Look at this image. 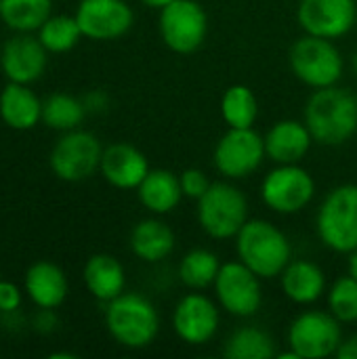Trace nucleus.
<instances>
[{"label": "nucleus", "instance_id": "6", "mask_svg": "<svg viewBox=\"0 0 357 359\" xmlns=\"http://www.w3.org/2000/svg\"><path fill=\"white\" fill-rule=\"evenodd\" d=\"M292 74L311 88H326L339 84L343 78L345 61L335 40L305 34L288 53Z\"/></svg>", "mask_w": 357, "mask_h": 359}, {"label": "nucleus", "instance_id": "24", "mask_svg": "<svg viewBox=\"0 0 357 359\" xmlns=\"http://www.w3.org/2000/svg\"><path fill=\"white\" fill-rule=\"evenodd\" d=\"M82 280L86 290L101 303H109L120 297L126 288V273L124 265L105 252L93 255L82 271Z\"/></svg>", "mask_w": 357, "mask_h": 359}, {"label": "nucleus", "instance_id": "10", "mask_svg": "<svg viewBox=\"0 0 357 359\" xmlns=\"http://www.w3.org/2000/svg\"><path fill=\"white\" fill-rule=\"evenodd\" d=\"M160 38L177 55L196 53L208 34V15L198 0H173L158 17Z\"/></svg>", "mask_w": 357, "mask_h": 359}, {"label": "nucleus", "instance_id": "39", "mask_svg": "<svg viewBox=\"0 0 357 359\" xmlns=\"http://www.w3.org/2000/svg\"><path fill=\"white\" fill-rule=\"evenodd\" d=\"M50 359H76L74 353H65V351H59V353H50L48 355Z\"/></svg>", "mask_w": 357, "mask_h": 359}, {"label": "nucleus", "instance_id": "17", "mask_svg": "<svg viewBox=\"0 0 357 359\" xmlns=\"http://www.w3.org/2000/svg\"><path fill=\"white\" fill-rule=\"evenodd\" d=\"M103 179L116 189H137L149 172V162L141 149L130 143H112L103 147L101 166Z\"/></svg>", "mask_w": 357, "mask_h": 359}, {"label": "nucleus", "instance_id": "27", "mask_svg": "<svg viewBox=\"0 0 357 359\" xmlns=\"http://www.w3.org/2000/svg\"><path fill=\"white\" fill-rule=\"evenodd\" d=\"M53 15V0H0V19L13 32H38Z\"/></svg>", "mask_w": 357, "mask_h": 359}, {"label": "nucleus", "instance_id": "8", "mask_svg": "<svg viewBox=\"0 0 357 359\" xmlns=\"http://www.w3.org/2000/svg\"><path fill=\"white\" fill-rule=\"evenodd\" d=\"M103 145L101 141L82 128L67 130L53 145L48 164L57 179L65 183H80L90 179L101 166Z\"/></svg>", "mask_w": 357, "mask_h": 359}, {"label": "nucleus", "instance_id": "32", "mask_svg": "<svg viewBox=\"0 0 357 359\" xmlns=\"http://www.w3.org/2000/svg\"><path fill=\"white\" fill-rule=\"evenodd\" d=\"M179 181H181L183 196L189 198V200H196V202L206 194V189H208L210 183H213V181L206 177V172L200 170V168H187V170H183V172L179 175Z\"/></svg>", "mask_w": 357, "mask_h": 359}, {"label": "nucleus", "instance_id": "38", "mask_svg": "<svg viewBox=\"0 0 357 359\" xmlns=\"http://www.w3.org/2000/svg\"><path fill=\"white\" fill-rule=\"evenodd\" d=\"M173 0H141V4L149 6V8H156V11H162L164 6H168Z\"/></svg>", "mask_w": 357, "mask_h": 359}, {"label": "nucleus", "instance_id": "37", "mask_svg": "<svg viewBox=\"0 0 357 359\" xmlns=\"http://www.w3.org/2000/svg\"><path fill=\"white\" fill-rule=\"evenodd\" d=\"M347 257H349V261H347V273L353 276L357 280V250H353V252L347 255Z\"/></svg>", "mask_w": 357, "mask_h": 359}, {"label": "nucleus", "instance_id": "15", "mask_svg": "<svg viewBox=\"0 0 357 359\" xmlns=\"http://www.w3.org/2000/svg\"><path fill=\"white\" fill-rule=\"evenodd\" d=\"M297 21L305 34L339 40L347 36L357 21L356 0H301Z\"/></svg>", "mask_w": 357, "mask_h": 359}, {"label": "nucleus", "instance_id": "3", "mask_svg": "<svg viewBox=\"0 0 357 359\" xmlns=\"http://www.w3.org/2000/svg\"><path fill=\"white\" fill-rule=\"evenodd\" d=\"M105 328L126 349L149 347L160 332V316L149 299L137 292H122L105 303Z\"/></svg>", "mask_w": 357, "mask_h": 359}, {"label": "nucleus", "instance_id": "35", "mask_svg": "<svg viewBox=\"0 0 357 359\" xmlns=\"http://www.w3.org/2000/svg\"><path fill=\"white\" fill-rule=\"evenodd\" d=\"M82 103H84L86 114H103L109 109V95L101 88H95L82 97Z\"/></svg>", "mask_w": 357, "mask_h": 359}, {"label": "nucleus", "instance_id": "13", "mask_svg": "<svg viewBox=\"0 0 357 359\" xmlns=\"http://www.w3.org/2000/svg\"><path fill=\"white\" fill-rule=\"evenodd\" d=\"M219 303L202 292H187L173 309V330L179 341L191 347L210 343L221 326Z\"/></svg>", "mask_w": 357, "mask_h": 359}, {"label": "nucleus", "instance_id": "16", "mask_svg": "<svg viewBox=\"0 0 357 359\" xmlns=\"http://www.w3.org/2000/svg\"><path fill=\"white\" fill-rule=\"evenodd\" d=\"M48 63V50L42 46L38 36L15 32L0 50V69L8 82L32 84L42 78Z\"/></svg>", "mask_w": 357, "mask_h": 359}, {"label": "nucleus", "instance_id": "23", "mask_svg": "<svg viewBox=\"0 0 357 359\" xmlns=\"http://www.w3.org/2000/svg\"><path fill=\"white\" fill-rule=\"evenodd\" d=\"M137 198L147 212L164 217L173 212L185 196L179 175L166 168H149L141 185L137 187Z\"/></svg>", "mask_w": 357, "mask_h": 359}, {"label": "nucleus", "instance_id": "19", "mask_svg": "<svg viewBox=\"0 0 357 359\" xmlns=\"http://www.w3.org/2000/svg\"><path fill=\"white\" fill-rule=\"evenodd\" d=\"M280 286L295 305H314L328 292L324 269L307 259H292L280 273Z\"/></svg>", "mask_w": 357, "mask_h": 359}, {"label": "nucleus", "instance_id": "11", "mask_svg": "<svg viewBox=\"0 0 357 359\" xmlns=\"http://www.w3.org/2000/svg\"><path fill=\"white\" fill-rule=\"evenodd\" d=\"M213 290L219 307L240 320L257 316L263 305L261 278L242 261L223 263L213 284Z\"/></svg>", "mask_w": 357, "mask_h": 359}, {"label": "nucleus", "instance_id": "31", "mask_svg": "<svg viewBox=\"0 0 357 359\" xmlns=\"http://www.w3.org/2000/svg\"><path fill=\"white\" fill-rule=\"evenodd\" d=\"M328 311L341 324H356L357 322V280L353 276H341L332 282L326 292Z\"/></svg>", "mask_w": 357, "mask_h": 359}, {"label": "nucleus", "instance_id": "26", "mask_svg": "<svg viewBox=\"0 0 357 359\" xmlns=\"http://www.w3.org/2000/svg\"><path fill=\"white\" fill-rule=\"evenodd\" d=\"M221 265L223 263L217 257V252L208 248H194L185 252L183 259L179 261L177 276L181 284L187 286L189 290H204V288H213Z\"/></svg>", "mask_w": 357, "mask_h": 359}, {"label": "nucleus", "instance_id": "9", "mask_svg": "<svg viewBox=\"0 0 357 359\" xmlns=\"http://www.w3.org/2000/svg\"><path fill=\"white\" fill-rule=\"evenodd\" d=\"M316 196V181L301 164H276L261 181V200L276 215H297Z\"/></svg>", "mask_w": 357, "mask_h": 359}, {"label": "nucleus", "instance_id": "4", "mask_svg": "<svg viewBox=\"0 0 357 359\" xmlns=\"http://www.w3.org/2000/svg\"><path fill=\"white\" fill-rule=\"evenodd\" d=\"M196 217L208 238L234 240L248 221V200L229 179L217 181L196 202Z\"/></svg>", "mask_w": 357, "mask_h": 359}, {"label": "nucleus", "instance_id": "29", "mask_svg": "<svg viewBox=\"0 0 357 359\" xmlns=\"http://www.w3.org/2000/svg\"><path fill=\"white\" fill-rule=\"evenodd\" d=\"M86 116L82 99L69 95V93H53L42 101V122L44 126L67 133L74 128H80L82 120Z\"/></svg>", "mask_w": 357, "mask_h": 359}, {"label": "nucleus", "instance_id": "18", "mask_svg": "<svg viewBox=\"0 0 357 359\" xmlns=\"http://www.w3.org/2000/svg\"><path fill=\"white\" fill-rule=\"evenodd\" d=\"M265 151L274 164H301L316 143L301 120H280L265 133Z\"/></svg>", "mask_w": 357, "mask_h": 359}, {"label": "nucleus", "instance_id": "7", "mask_svg": "<svg viewBox=\"0 0 357 359\" xmlns=\"http://www.w3.org/2000/svg\"><path fill=\"white\" fill-rule=\"evenodd\" d=\"M286 343L297 359L332 358L343 343L341 322L330 311L307 309L290 322Z\"/></svg>", "mask_w": 357, "mask_h": 359}, {"label": "nucleus", "instance_id": "20", "mask_svg": "<svg viewBox=\"0 0 357 359\" xmlns=\"http://www.w3.org/2000/svg\"><path fill=\"white\" fill-rule=\"evenodd\" d=\"M23 288L36 307L57 309L67 299L69 282H67L65 271L59 265L50 261H36L25 271Z\"/></svg>", "mask_w": 357, "mask_h": 359}, {"label": "nucleus", "instance_id": "30", "mask_svg": "<svg viewBox=\"0 0 357 359\" xmlns=\"http://www.w3.org/2000/svg\"><path fill=\"white\" fill-rule=\"evenodd\" d=\"M80 38L84 36L74 15H50L38 29V40L48 53L55 55L72 50L80 42Z\"/></svg>", "mask_w": 357, "mask_h": 359}, {"label": "nucleus", "instance_id": "5", "mask_svg": "<svg viewBox=\"0 0 357 359\" xmlns=\"http://www.w3.org/2000/svg\"><path fill=\"white\" fill-rule=\"evenodd\" d=\"M316 231L320 242L337 255L357 250V185L345 183L326 194L316 215Z\"/></svg>", "mask_w": 357, "mask_h": 359}, {"label": "nucleus", "instance_id": "34", "mask_svg": "<svg viewBox=\"0 0 357 359\" xmlns=\"http://www.w3.org/2000/svg\"><path fill=\"white\" fill-rule=\"evenodd\" d=\"M32 328H34L38 334H53V332L59 328V318H57L55 309L38 307V311H36L34 318H32Z\"/></svg>", "mask_w": 357, "mask_h": 359}, {"label": "nucleus", "instance_id": "2", "mask_svg": "<svg viewBox=\"0 0 357 359\" xmlns=\"http://www.w3.org/2000/svg\"><path fill=\"white\" fill-rule=\"evenodd\" d=\"M236 255L261 280L280 278L292 261V244L288 236L265 219H248L238 231Z\"/></svg>", "mask_w": 357, "mask_h": 359}, {"label": "nucleus", "instance_id": "12", "mask_svg": "<svg viewBox=\"0 0 357 359\" xmlns=\"http://www.w3.org/2000/svg\"><path fill=\"white\" fill-rule=\"evenodd\" d=\"M267 158L265 139L255 128H229L215 145L213 164L229 181L248 179Z\"/></svg>", "mask_w": 357, "mask_h": 359}, {"label": "nucleus", "instance_id": "40", "mask_svg": "<svg viewBox=\"0 0 357 359\" xmlns=\"http://www.w3.org/2000/svg\"><path fill=\"white\" fill-rule=\"evenodd\" d=\"M353 67H356V74H357V53H356V57H353Z\"/></svg>", "mask_w": 357, "mask_h": 359}, {"label": "nucleus", "instance_id": "21", "mask_svg": "<svg viewBox=\"0 0 357 359\" xmlns=\"http://www.w3.org/2000/svg\"><path fill=\"white\" fill-rule=\"evenodd\" d=\"M177 236L173 227L158 215L139 221L128 238L130 252L143 263H162L175 250Z\"/></svg>", "mask_w": 357, "mask_h": 359}, {"label": "nucleus", "instance_id": "25", "mask_svg": "<svg viewBox=\"0 0 357 359\" xmlns=\"http://www.w3.org/2000/svg\"><path fill=\"white\" fill-rule=\"evenodd\" d=\"M223 355L227 359H271L278 355V347L274 337L263 328L242 326L227 337Z\"/></svg>", "mask_w": 357, "mask_h": 359}, {"label": "nucleus", "instance_id": "33", "mask_svg": "<svg viewBox=\"0 0 357 359\" xmlns=\"http://www.w3.org/2000/svg\"><path fill=\"white\" fill-rule=\"evenodd\" d=\"M21 303H23V294L19 286H15L13 282L0 280V313L19 311Z\"/></svg>", "mask_w": 357, "mask_h": 359}, {"label": "nucleus", "instance_id": "28", "mask_svg": "<svg viewBox=\"0 0 357 359\" xmlns=\"http://www.w3.org/2000/svg\"><path fill=\"white\" fill-rule=\"evenodd\" d=\"M221 118L227 128H252L259 118V101L246 84L229 86L221 97Z\"/></svg>", "mask_w": 357, "mask_h": 359}, {"label": "nucleus", "instance_id": "1", "mask_svg": "<svg viewBox=\"0 0 357 359\" xmlns=\"http://www.w3.org/2000/svg\"><path fill=\"white\" fill-rule=\"evenodd\" d=\"M303 122L316 143L339 147L357 133V97L339 84L316 88L305 103Z\"/></svg>", "mask_w": 357, "mask_h": 359}, {"label": "nucleus", "instance_id": "36", "mask_svg": "<svg viewBox=\"0 0 357 359\" xmlns=\"http://www.w3.org/2000/svg\"><path fill=\"white\" fill-rule=\"evenodd\" d=\"M337 358L339 359H357V334L349 337V339H343L339 351H337Z\"/></svg>", "mask_w": 357, "mask_h": 359}, {"label": "nucleus", "instance_id": "22", "mask_svg": "<svg viewBox=\"0 0 357 359\" xmlns=\"http://www.w3.org/2000/svg\"><path fill=\"white\" fill-rule=\"evenodd\" d=\"M0 118L13 130H32L42 122V101L29 84L8 82L0 93Z\"/></svg>", "mask_w": 357, "mask_h": 359}, {"label": "nucleus", "instance_id": "14", "mask_svg": "<svg viewBox=\"0 0 357 359\" xmlns=\"http://www.w3.org/2000/svg\"><path fill=\"white\" fill-rule=\"evenodd\" d=\"M74 17L82 36L95 42L118 40L135 23V13L126 0H80Z\"/></svg>", "mask_w": 357, "mask_h": 359}]
</instances>
